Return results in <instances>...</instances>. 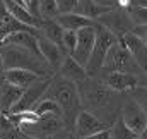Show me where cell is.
Returning a JSON list of instances; mask_svg holds the SVG:
<instances>
[{
    "instance_id": "cell-1",
    "label": "cell",
    "mask_w": 147,
    "mask_h": 139,
    "mask_svg": "<svg viewBox=\"0 0 147 139\" xmlns=\"http://www.w3.org/2000/svg\"><path fill=\"white\" fill-rule=\"evenodd\" d=\"M79 95H80V103L84 106V110L87 112H98V119H103V113H108L106 110L110 108L113 113H118V110L121 112L120 100L116 91L110 89L99 77H87L84 82H80L79 86ZM103 122V120H101Z\"/></svg>"
},
{
    "instance_id": "cell-2",
    "label": "cell",
    "mask_w": 147,
    "mask_h": 139,
    "mask_svg": "<svg viewBox=\"0 0 147 139\" xmlns=\"http://www.w3.org/2000/svg\"><path fill=\"white\" fill-rule=\"evenodd\" d=\"M0 57L3 62V69H22L34 72L43 79H51L53 69L48 65V62L43 59V55L34 53L24 46L19 45H2L0 46Z\"/></svg>"
},
{
    "instance_id": "cell-3",
    "label": "cell",
    "mask_w": 147,
    "mask_h": 139,
    "mask_svg": "<svg viewBox=\"0 0 147 139\" xmlns=\"http://www.w3.org/2000/svg\"><path fill=\"white\" fill-rule=\"evenodd\" d=\"M45 98L53 100V102H57L60 105V108L63 112V117L67 120L72 119V117L77 119L79 112L82 110L77 84L72 82V81L63 79L62 76H53L51 77V82H50V88L45 93Z\"/></svg>"
},
{
    "instance_id": "cell-4",
    "label": "cell",
    "mask_w": 147,
    "mask_h": 139,
    "mask_svg": "<svg viewBox=\"0 0 147 139\" xmlns=\"http://www.w3.org/2000/svg\"><path fill=\"white\" fill-rule=\"evenodd\" d=\"M94 29H96V43H94V50L91 53V59L86 65V72H87L89 77H98L99 76V72L105 67V60L108 57V52L118 41L106 28H103L98 22H96Z\"/></svg>"
},
{
    "instance_id": "cell-5",
    "label": "cell",
    "mask_w": 147,
    "mask_h": 139,
    "mask_svg": "<svg viewBox=\"0 0 147 139\" xmlns=\"http://www.w3.org/2000/svg\"><path fill=\"white\" fill-rule=\"evenodd\" d=\"M96 22L101 24L103 28H106L118 41L123 40L127 35L134 33V29H135V22H134L130 12L121 7H115V9L108 10L106 14L98 17Z\"/></svg>"
},
{
    "instance_id": "cell-6",
    "label": "cell",
    "mask_w": 147,
    "mask_h": 139,
    "mask_svg": "<svg viewBox=\"0 0 147 139\" xmlns=\"http://www.w3.org/2000/svg\"><path fill=\"white\" fill-rule=\"evenodd\" d=\"M105 70H111V72H127V74H134L139 76L142 74V70L139 69V65L135 64V60L132 59L128 48L125 46L123 41H116L111 50L108 52V57L105 60Z\"/></svg>"
},
{
    "instance_id": "cell-7",
    "label": "cell",
    "mask_w": 147,
    "mask_h": 139,
    "mask_svg": "<svg viewBox=\"0 0 147 139\" xmlns=\"http://www.w3.org/2000/svg\"><path fill=\"white\" fill-rule=\"evenodd\" d=\"M62 127H63L62 117H58V115H43V117H39L38 122L31 124V125L19 127V129L28 138L43 139V138H48V136L57 134L58 131H62Z\"/></svg>"
},
{
    "instance_id": "cell-8",
    "label": "cell",
    "mask_w": 147,
    "mask_h": 139,
    "mask_svg": "<svg viewBox=\"0 0 147 139\" xmlns=\"http://www.w3.org/2000/svg\"><path fill=\"white\" fill-rule=\"evenodd\" d=\"M110 89L116 93H128L130 89H134L135 86L140 84V77L134 76V74H127V72H111V70H101L98 76Z\"/></svg>"
},
{
    "instance_id": "cell-9",
    "label": "cell",
    "mask_w": 147,
    "mask_h": 139,
    "mask_svg": "<svg viewBox=\"0 0 147 139\" xmlns=\"http://www.w3.org/2000/svg\"><path fill=\"white\" fill-rule=\"evenodd\" d=\"M120 117L123 119V122H125L135 134H140L147 125V113L135 103V100H132L130 96L123 102Z\"/></svg>"
},
{
    "instance_id": "cell-10",
    "label": "cell",
    "mask_w": 147,
    "mask_h": 139,
    "mask_svg": "<svg viewBox=\"0 0 147 139\" xmlns=\"http://www.w3.org/2000/svg\"><path fill=\"white\" fill-rule=\"evenodd\" d=\"M50 82H51V79H41L39 82L29 86V88H26L22 98L19 100V103L14 106V110H12L10 113L34 110V106L41 102V98H45V93H46V89L50 88Z\"/></svg>"
},
{
    "instance_id": "cell-11",
    "label": "cell",
    "mask_w": 147,
    "mask_h": 139,
    "mask_svg": "<svg viewBox=\"0 0 147 139\" xmlns=\"http://www.w3.org/2000/svg\"><path fill=\"white\" fill-rule=\"evenodd\" d=\"M94 26L77 31V46H75V52L72 53V57L84 67L87 65V62L91 59V53L94 50V43H96V29H94Z\"/></svg>"
},
{
    "instance_id": "cell-12",
    "label": "cell",
    "mask_w": 147,
    "mask_h": 139,
    "mask_svg": "<svg viewBox=\"0 0 147 139\" xmlns=\"http://www.w3.org/2000/svg\"><path fill=\"white\" fill-rule=\"evenodd\" d=\"M74 125H75V132H77L79 139L92 136V134H98V132L108 129V125H106L105 122H101L94 113H91V112H87V110H84V108L79 112V115H77Z\"/></svg>"
},
{
    "instance_id": "cell-13",
    "label": "cell",
    "mask_w": 147,
    "mask_h": 139,
    "mask_svg": "<svg viewBox=\"0 0 147 139\" xmlns=\"http://www.w3.org/2000/svg\"><path fill=\"white\" fill-rule=\"evenodd\" d=\"M24 95V88L14 86L7 81H0V113L2 115H9L14 106L19 103V100Z\"/></svg>"
},
{
    "instance_id": "cell-14",
    "label": "cell",
    "mask_w": 147,
    "mask_h": 139,
    "mask_svg": "<svg viewBox=\"0 0 147 139\" xmlns=\"http://www.w3.org/2000/svg\"><path fill=\"white\" fill-rule=\"evenodd\" d=\"M38 43H39V52H41L43 59L48 62V65L53 70H58L62 67V64H63L67 53H65L58 45H55L53 41H50V40L45 38V36H39Z\"/></svg>"
},
{
    "instance_id": "cell-15",
    "label": "cell",
    "mask_w": 147,
    "mask_h": 139,
    "mask_svg": "<svg viewBox=\"0 0 147 139\" xmlns=\"http://www.w3.org/2000/svg\"><path fill=\"white\" fill-rule=\"evenodd\" d=\"M125 43V46L128 48L132 59L135 60V64L139 65V69L142 70V74H147V45L139 38L137 35L130 33L123 40H120Z\"/></svg>"
},
{
    "instance_id": "cell-16",
    "label": "cell",
    "mask_w": 147,
    "mask_h": 139,
    "mask_svg": "<svg viewBox=\"0 0 147 139\" xmlns=\"http://www.w3.org/2000/svg\"><path fill=\"white\" fill-rule=\"evenodd\" d=\"M58 76H62V77L67 79V81H72L75 84H80V82H84V81L89 77L87 72H86V67L80 65L72 55H67V57H65L62 67L58 69Z\"/></svg>"
},
{
    "instance_id": "cell-17",
    "label": "cell",
    "mask_w": 147,
    "mask_h": 139,
    "mask_svg": "<svg viewBox=\"0 0 147 139\" xmlns=\"http://www.w3.org/2000/svg\"><path fill=\"white\" fill-rule=\"evenodd\" d=\"M3 2V5H5V9L9 10V14L10 16H14L19 22H22V24H26V26H29V28H36V29H41V26H43V21L41 19H36L26 7H22V5H19V3H16L14 0H2Z\"/></svg>"
},
{
    "instance_id": "cell-18",
    "label": "cell",
    "mask_w": 147,
    "mask_h": 139,
    "mask_svg": "<svg viewBox=\"0 0 147 139\" xmlns=\"http://www.w3.org/2000/svg\"><path fill=\"white\" fill-rule=\"evenodd\" d=\"M3 81L14 84V86H19V88H29L33 84L39 82L43 77H39L34 72H29V70H22V69H12V70H5L3 76H2Z\"/></svg>"
},
{
    "instance_id": "cell-19",
    "label": "cell",
    "mask_w": 147,
    "mask_h": 139,
    "mask_svg": "<svg viewBox=\"0 0 147 139\" xmlns=\"http://www.w3.org/2000/svg\"><path fill=\"white\" fill-rule=\"evenodd\" d=\"M55 21L65 31H80L84 28H91V26L96 24V21L87 19V17H84L80 14H75V12H72V14H60Z\"/></svg>"
},
{
    "instance_id": "cell-20",
    "label": "cell",
    "mask_w": 147,
    "mask_h": 139,
    "mask_svg": "<svg viewBox=\"0 0 147 139\" xmlns=\"http://www.w3.org/2000/svg\"><path fill=\"white\" fill-rule=\"evenodd\" d=\"M41 31H43V36H45V38H48L50 41H53L55 45H58V46L67 53V50H65V46H63L65 29H63V28H62L55 19H51V21H43Z\"/></svg>"
},
{
    "instance_id": "cell-21",
    "label": "cell",
    "mask_w": 147,
    "mask_h": 139,
    "mask_svg": "<svg viewBox=\"0 0 147 139\" xmlns=\"http://www.w3.org/2000/svg\"><path fill=\"white\" fill-rule=\"evenodd\" d=\"M106 12H108V9L99 7L94 0H79L77 9H75V14H80L87 19H92V21H96L98 17H101Z\"/></svg>"
},
{
    "instance_id": "cell-22",
    "label": "cell",
    "mask_w": 147,
    "mask_h": 139,
    "mask_svg": "<svg viewBox=\"0 0 147 139\" xmlns=\"http://www.w3.org/2000/svg\"><path fill=\"white\" fill-rule=\"evenodd\" d=\"M111 139H139V134H135L125 122L121 117H118L113 124H111Z\"/></svg>"
},
{
    "instance_id": "cell-23",
    "label": "cell",
    "mask_w": 147,
    "mask_h": 139,
    "mask_svg": "<svg viewBox=\"0 0 147 139\" xmlns=\"http://www.w3.org/2000/svg\"><path fill=\"white\" fill-rule=\"evenodd\" d=\"M10 119L12 124H16L17 127H24V125H31L39 120V115H38L34 110H28V112H17V113H9L7 115Z\"/></svg>"
},
{
    "instance_id": "cell-24",
    "label": "cell",
    "mask_w": 147,
    "mask_h": 139,
    "mask_svg": "<svg viewBox=\"0 0 147 139\" xmlns=\"http://www.w3.org/2000/svg\"><path fill=\"white\" fill-rule=\"evenodd\" d=\"M34 112L39 117H43V115H58V117H63V112H62L60 105L57 103V102H53V100H48V98H43L34 106Z\"/></svg>"
},
{
    "instance_id": "cell-25",
    "label": "cell",
    "mask_w": 147,
    "mask_h": 139,
    "mask_svg": "<svg viewBox=\"0 0 147 139\" xmlns=\"http://www.w3.org/2000/svg\"><path fill=\"white\" fill-rule=\"evenodd\" d=\"M39 12L43 21H51L60 16L57 0H39Z\"/></svg>"
},
{
    "instance_id": "cell-26",
    "label": "cell",
    "mask_w": 147,
    "mask_h": 139,
    "mask_svg": "<svg viewBox=\"0 0 147 139\" xmlns=\"http://www.w3.org/2000/svg\"><path fill=\"white\" fill-rule=\"evenodd\" d=\"M128 96L132 100H135V103L147 113V86H142V84L135 86L134 89L128 91Z\"/></svg>"
},
{
    "instance_id": "cell-27",
    "label": "cell",
    "mask_w": 147,
    "mask_h": 139,
    "mask_svg": "<svg viewBox=\"0 0 147 139\" xmlns=\"http://www.w3.org/2000/svg\"><path fill=\"white\" fill-rule=\"evenodd\" d=\"M128 12H130V16L134 19L135 26H147V9L134 5L132 9H128Z\"/></svg>"
},
{
    "instance_id": "cell-28",
    "label": "cell",
    "mask_w": 147,
    "mask_h": 139,
    "mask_svg": "<svg viewBox=\"0 0 147 139\" xmlns=\"http://www.w3.org/2000/svg\"><path fill=\"white\" fill-rule=\"evenodd\" d=\"M63 46L67 50V55H72L77 46V31H65L63 36Z\"/></svg>"
},
{
    "instance_id": "cell-29",
    "label": "cell",
    "mask_w": 147,
    "mask_h": 139,
    "mask_svg": "<svg viewBox=\"0 0 147 139\" xmlns=\"http://www.w3.org/2000/svg\"><path fill=\"white\" fill-rule=\"evenodd\" d=\"M77 3H79V0H57L60 14H72V12H75Z\"/></svg>"
},
{
    "instance_id": "cell-30",
    "label": "cell",
    "mask_w": 147,
    "mask_h": 139,
    "mask_svg": "<svg viewBox=\"0 0 147 139\" xmlns=\"http://www.w3.org/2000/svg\"><path fill=\"white\" fill-rule=\"evenodd\" d=\"M134 35H137L144 43L147 45V26H135L134 29Z\"/></svg>"
},
{
    "instance_id": "cell-31",
    "label": "cell",
    "mask_w": 147,
    "mask_h": 139,
    "mask_svg": "<svg viewBox=\"0 0 147 139\" xmlns=\"http://www.w3.org/2000/svg\"><path fill=\"white\" fill-rule=\"evenodd\" d=\"M82 139H111V131L110 129H105L98 134H92V136H87V138H82Z\"/></svg>"
},
{
    "instance_id": "cell-32",
    "label": "cell",
    "mask_w": 147,
    "mask_h": 139,
    "mask_svg": "<svg viewBox=\"0 0 147 139\" xmlns=\"http://www.w3.org/2000/svg\"><path fill=\"white\" fill-rule=\"evenodd\" d=\"M94 2H96L99 7H103V9H108V10L115 9V7H118L115 0H94Z\"/></svg>"
},
{
    "instance_id": "cell-33",
    "label": "cell",
    "mask_w": 147,
    "mask_h": 139,
    "mask_svg": "<svg viewBox=\"0 0 147 139\" xmlns=\"http://www.w3.org/2000/svg\"><path fill=\"white\" fill-rule=\"evenodd\" d=\"M115 2H116L118 7H121V9H125V10L132 9V7L137 3V0H115Z\"/></svg>"
},
{
    "instance_id": "cell-34",
    "label": "cell",
    "mask_w": 147,
    "mask_h": 139,
    "mask_svg": "<svg viewBox=\"0 0 147 139\" xmlns=\"http://www.w3.org/2000/svg\"><path fill=\"white\" fill-rule=\"evenodd\" d=\"M135 5H137V7H144V9H147V0H137Z\"/></svg>"
},
{
    "instance_id": "cell-35",
    "label": "cell",
    "mask_w": 147,
    "mask_h": 139,
    "mask_svg": "<svg viewBox=\"0 0 147 139\" xmlns=\"http://www.w3.org/2000/svg\"><path fill=\"white\" fill-rule=\"evenodd\" d=\"M139 139H147V125H146V129L139 134Z\"/></svg>"
},
{
    "instance_id": "cell-36",
    "label": "cell",
    "mask_w": 147,
    "mask_h": 139,
    "mask_svg": "<svg viewBox=\"0 0 147 139\" xmlns=\"http://www.w3.org/2000/svg\"><path fill=\"white\" fill-rule=\"evenodd\" d=\"M3 72H5V69H3V62H2V57H0V79L3 76Z\"/></svg>"
},
{
    "instance_id": "cell-37",
    "label": "cell",
    "mask_w": 147,
    "mask_h": 139,
    "mask_svg": "<svg viewBox=\"0 0 147 139\" xmlns=\"http://www.w3.org/2000/svg\"><path fill=\"white\" fill-rule=\"evenodd\" d=\"M0 81H2V79H0ZM0 115H2V113H0Z\"/></svg>"
},
{
    "instance_id": "cell-38",
    "label": "cell",
    "mask_w": 147,
    "mask_h": 139,
    "mask_svg": "<svg viewBox=\"0 0 147 139\" xmlns=\"http://www.w3.org/2000/svg\"><path fill=\"white\" fill-rule=\"evenodd\" d=\"M0 46H2V43H0Z\"/></svg>"
},
{
    "instance_id": "cell-39",
    "label": "cell",
    "mask_w": 147,
    "mask_h": 139,
    "mask_svg": "<svg viewBox=\"0 0 147 139\" xmlns=\"http://www.w3.org/2000/svg\"><path fill=\"white\" fill-rule=\"evenodd\" d=\"M0 139H2V138H0Z\"/></svg>"
}]
</instances>
